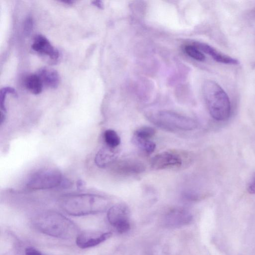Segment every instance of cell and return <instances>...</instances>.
I'll list each match as a JSON object with an SVG mask.
<instances>
[{
	"label": "cell",
	"mask_w": 255,
	"mask_h": 255,
	"mask_svg": "<svg viewBox=\"0 0 255 255\" xmlns=\"http://www.w3.org/2000/svg\"><path fill=\"white\" fill-rule=\"evenodd\" d=\"M112 235L111 232H85L78 235L76 238V243L81 248H90L104 242Z\"/></svg>",
	"instance_id": "7"
},
{
	"label": "cell",
	"mask_w": 255,
	"mask_h": 255,
	"mask_svg": "<svg viewBox=\"0 0 255 255\" xmlns=\"http://www.w3.org/2000/svg\"><path fill=\"white\" fill-rule=\"evenodd\" d=\"M203 91L209 112L213 119L219 121L227 120L231 114V103L228 95L217 83L207 81Z\"/></svg>",
	"instance_id": "3"
},
{
	"label": "cell",
	"mask_w": 255,
	"mask_h": 255,
	"mask_svg": "<svg viewBox=\"0 0 255 255\" xmlns=\"http://www.w3.org/2000/svg\"><path fill=\"white\" fill-rule=\"evenodd\" d=\"M110 204L104 196L94 193H82L66 196L60 202L61 207L68 214L81 217L104 211Z\"/></svg>",
	"instance_id": "1"
},
{
	"label": "cell",
	"mask_w": 255,
	"mask_h": 255,
	"mask_svg": "<svg viewBox=\"0 0 255 255\" xmlns=\"http://www.w3.org/2000/svg\"><path fill=\"white\" fill-rule=\"evenodd\" d=\"M36 228L43 233L55 238L71 239L79 235V229L63 215L48 211L37 216L34 220Z\"/></svg>",
	"instance_id": "2"
},
{
	"label": "cell",
	"mask_w": 255,
	"mask_h": 255,
	"mask_svg": "<svg viewBox=\"0 0 255 255\" xmlns=\"http://www.w3.org/2000/svg\"><path fill=\"white\" fill-rule=\"evenodd\" d=\"M25 85L30 92L34 95L40 94L44 86L41 78L37 74L29 75L26 78Z\"/></svg>",
	"instance_id": "15"
},
{
	"label": "cell",
	"mask_w": 255,
	"mask_h": 255,
	"mask_svg": "<svg viewBox=\"0 0 255 255\" xmlns=\"http://www.w3.org/2000/svg\"><path fill=\"white\" fill-rule=\"evenodd\" d=\"M185 51L188 56L196 61L203 62L205 60V56L204 53L193 45L186 46Z\"/></svg>",
	"instance_id": "18"
},
{
	"label": "cell",
	"mask_w": 255,
	"mask_h": 255,
	"mask_svg": "<svg viewBox=\"0 0 255 255\" xmlns=\"http://www.w3.org/2000/svg\"><path fill=\"white\" fill-rule=\"evenodd\" d=\"M119 154V152L117 148H111L106 146L96 153L94 162L98 167L105 169L111 167L115 163Z\"/></svg>",
	"instance_id": "12"
},
{
	"label": "cell",
	"mask_w": 255,
	"mask_h": 255,
	"mask_svg": "<svg viewBox=\"0 0 255 255\" xmlns=\"http://www.w3.org/2000/svg\"><path fill=\"white\" fill-rule=\"evenodd\" d=\"M132 142L135 145L148 153L153 152L156 148L155 144L150 139H142L134 136L132 138Z\"/></svg>",
	"instance_id": "17"
},
{
	"label": "cell",
	"mask_w": 255,
	"mask_h": 255,
	"mask_svg": "<svg viewBox=\"0 0 255 255\" xmlns=\"http://www.w3.org/2000/svg\"><path fill=\"white\" fill-rule=\"evenodd\" d=\"M61 2H63V3H65L68 5H71L73 4V2L72 1H62Z\"/></svg>",
	"instance_id": "26"
},
{
	"label": "cell",
	"mask_w": 255,
	"mask_h": 255,
	"mask_svg": "<svg viewBox=\"0 0 255 255\" xmlns=\"http://www.w3.org/2000/svg\"><path fill=\"white\" fill-rule=\"evenodd\" d=\"M68 181L65 179L62 173L56 169L38 170L31 175L26 187L31 190H47L62 187H68Z\"/></svg>",
	"instance_id": "5"
},
{
	"label": "cell",
	"mask_w": 255,
	"mask_h": 255,
	"mask_svg": "<svg viewBox=\"0 0 255 255\" xmlns=\"http://www.w3.org/2000/svg\"><path fill=\"white\" fill-rule=\"evenodd\" d=\"M129 217V208L123 204H118L112 206L107 212L109 222L120 233H124L130 230Z\"/></svg>",
	"instance_id": "6"
},
{
	"label": "cell",
	"mask_w": 255,
	"mask_h": 255,
	"mask_svg": "<svg viewBox=\"0 0 255 255\" xmlns=\"http://www.w3.org/2000/svg\"><path fill=\"white\" fill-rule=\"evenodd\" d=\"M32 49L43 56H47L53 63L58 61L60 53L54 48L45 36L38 34L36 35L32 46Z\"/></svg>",
	"instance_id": "9"
},
{
	"label": "cell",
	"mask_w": 255,
	"mask_h": 255,
	"mask_svg": "<svg viewBox=\"0 0 255 255\" xmlns=\"http://www.w3.org/2000/svg\"><path fill=\"white\" fill-rule=\"evenodd\" d=\"M93 5L100 9H103L104 4L102 1H94L92 2Z\"/></svg>",
	"instance_id": "24"
},
{
	"label": "cell",
	"mask_w": 255,
	"mask_h": 255,
	"mask_svg": "<svg viewBox=\"0 0 255 255\" xmlns=\"http://www.w3.org/2000/svg\"><path fill=\"white\" fill-rule=\"evenodd\" d=\"M192 220V216L188 211L175 208L170 210L165 219L167 226L171 227H182L189 224Z\"/></svg>",
	"instance_id": "11"
},
{
	"label": "cell",
	"mask_w": 255,
	"mask_h": 255,
	"mask_svg": "<svg viewBox=\"0 0 255 255\" xmlns=\"http://www.w3.org/2000/svg\"><path fill=\"white\" fill-rule=\"evenodd\" d=\"M183 165L181 157L175 153L165 152L155 155L153 158L151 166L156 170H164L173 167H179Z\"/></svg>",
	"instance_id": "8"
},
{
	"label": "cell",
	"mask_w": 255,
	"mask_h": 255,
	"mask_svg": "<svg viewBox=\"0 0 255 255\" xmlns=\"http://www.w3.org/2000/svg\"><path fill=\"white\" fill-rule=\"evenodd\" d=\"M247 190L251 194L255 195V175L249 182L247 187Z\"/></svg>",
	"instance_id": "23"
},
{
	"label": "cell",
	"mask_w": 255,
	"mask_h": 255,
	"mask_svg": "<svg viewBox=\"0 0 255 255\" xmlns=\"http://www.w3.org/2000/svg\"><path fill=\"white\" fill-rule=\"evenodd\" d=\"M1 94H0V103H1V112L5 114L6 112V107H5V101L6 95L8 93H10L13 95H16V92L14 89L12 87H7L2 88L1 90Z\"/></svg>",
	"instance_id": "20"
},
{
	"label": "cell",
	"mask_w": 255,
	"mask_h": 255,
	"mask_svg": "<svg viewBox=\"0 0 255 255\" xmlns=\"http://www.w3.org/2000/svg\"><path fill=\"white\" fill-rule=\"evenodd\" d=\"M37 74L41 78L44 86L55 89L60 84V75L55 70L44 68L40 69Z\"/></svg>",
	"instance_id": "14"
},
{
	"label": "cell",
	"mask_w": 255,
	"mask_h": 255,
	"mask_svg": "<svg viewBox=\"0 0 255 255\" xmlns=\"http://www.w3.org/2000/svg\"><path fill=\"white\" fill-rule=\"evenodd\" d=\"M26 255H43L42 253L34 247H28L25 250Z\"/></svg>",
	"instance_id": "22"
},
{
	"label": "cell",
	"mask_w": 255,
	"mask_h": 255,
	"mask_svg": "<svg viewBox=\"0 0 255 255\" xmlns=\"http://www.w3.org/2000/svg\"><path fill=\"white\" fill-rule=\"evenodd\" d=\"M103 138L106 146L111 148H117L121 144L120 137L114 130L108 129L105 131Z\"/></svg>",
	"instance_id": "16"
},
{
	"label": "cell",
	"mask_w": 255,
	"mask_h": 255,
	"mask_svg": "<svg viewBox=\"0 0 255 255\" xmlns=\"http://www.w3.org/2000/svg\"><path fill=\"white\" fill-rule=\"evenodd\" d=\"M33 25V19L31 18H28L25 23V33L29 34L32 30Z\"/></svg>",
	"instance_id": "21"
},
{
	"label": "cell",
	"mask_w": 255,
	"mask_h": 255,
	"mask_svg": "<svg viewBox=\"0 0 255 255\" xmlns=\"http://www.w3.org/2000/svg\"><path fill=\"white\" fill-rule=\"evenodd\" d=\"M193 46L202 52L210 55L214 61L219 63L227 65H238L239 64L238 61L236 59L221 53L206 44L196 42L193 43Z\"/></svg>",
	"instance_id": "13"
},
{
	"label": "cell",
	"mask_w": 255,
	"mask_h": 255,
	"mask_svg": "<svg viewBox=\"0 0 255 255\" xmlns=\"http://www.w3.org/2000/svg\"><path fill=\"white\" fill-rule=\"evenodd\" d=\"M155 130L150 127H142L138 130H136L134 134V136L138 138L150 139L153 137L155 134Z\"/></svg>",
	"instance_id": "19"
},
{
	"label": "cell",
	"mask_w": 255,
	"mask_h": 255,
	"mask_svg": "<svg viewBox=\"0 0 255 255\" xmlns=\"http://www.w3.org/2000/svg\"><path fill=\"white\" fill-rule=\"evenodd\" d=\"M111 167L114 173L123 175L140 174L146 169L142 162L135 160L117 161Z\"/></svg>",
	"instance_id": "10"
},
{
	"label": "cell",
	"mask_w": 255,
	"mask_h": 255,
	"mask_svg": "<svg viewBox=\"0 0 255 255\" xmlns=\"http://www.w3.org/2000/svg\"><path fill=\"white\" fill-rule=\"evenodd\" d=\"M148 118L155 125L169 131H191L198 127L197 122L191 118L169 111L150 114Z\"/></svg>",
	"instance_id": "4"
},
{
	"label": "cell",
	"mask_w": 255,
	"mask_h": 255,
	"mask_svg": "<svg viewBox=\"0 0 255 255\" xmlns=\"http://www.w3.org/2000/svg\"><path fill=\"white\" fill-rule=\"evenodd\" d=\"M84 182L83 181H79L77 182V186L78 188L81 189L84 187Z\"/></svg>",
	"instance_id": "25"
}]
</instances>
